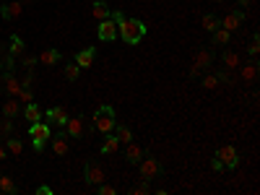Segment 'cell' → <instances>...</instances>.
<instances>
[{"mask_svg":"<svg viewBox=\"0 0 260 195\" xmlns=\"http://www.w3.org/2000/svg\"><path fill=\"white\" fill-rule=\"evenodd\" d=\"M146 154V151H143ZM141 180H154V177H162L164 175V167H162V162L156 159L154 154H146V156H141Z\"/></svg>","mask_w":260,"mask_h":195,"instance_id":"277c9868","label":"cell"},{"mask_svg":"<svg viewBox=\"0 0 260 195\" xmlns=\"http://www.w3.org/2000/svg\"><path fill=\"white\" fill-rule=\"evenodd\" d=\"M109 18H112V21H115V24L120 26L122 21H125V13H122V10H117V8H115V10H109Z\"/></svg>","mask_w":260,"mask_h":195,"instance_id":"ab89813d","label":"cell"},{"mask_svg":"<svg viewBox=\"0 0 260 195\" xmlns=\"http://www.w3.org/2000/svg\"><path fill=\"white\" fill-rule=\"evenodd\" d=\"M13 133H16L13 120H10V117H3V120H0V141H5L8 135H13Z\"/></svg>","mask_w":260,"mask_h":195,"instance_id":"4316f807","label":"cell"},{"mask_svg":"<svg viewBox=\"0 0 260 195\" xmlns=\"http://www.w3.org/2000/svg\"><path fill=\"white\" fill-rule=\"evenodd\" d=\"M37 195H52V188L50 185H39L37 188Z\"/></svg>","mask_w":260,"mask_h":195,"instance_id":"b9f144b4","label":"cell"},{"mask_svg":"<svg viewBox=\"0 0 260 195\" xmlns=\"http://www.w3.org/2000/svg\"><path fill=\"white\" fill-rule=\"evenodd\" d=\"M247 5H250V0H240V5H237V8H247Z\"/></svg>","mask_w":260,"mask_h":195,"instance_id":"f6af8a7d","label":"cell"},{"mask_svg":"<svg viewBox=\"0 0 260 195\" xmlns=\"http://www.w3.org/2000/svg\"><path fill=\"white\" fill-rule=\"evenodd\" d=\"M115 151H120V141L115 133H109L104 138V146H101V154H115Z\"/></svg>","mask_w":260,"mask_h":195,"instance_id":"484cf974","label":"cell"},{"mask_svg":"<svg viewBox=\"0 0 260 195\" xmlns=\"http://www.w3.org/2000/svg\"><path fill=\"white\" fill-rule=\"evenodd\" d=\"M151 193V185H149V180H141L138 185L133 188V195H149Z\"/></svg>","mask_w":260,"mask_h":195,"instance_id":"e575fe53","label":"cell"},{"mask_svg":"<svg viewBox=\"0 0 260 195\" xmlns=\"http://www.w3.org/2000/svg\"><path fill=\"white\" fill-rule=\"evenodd\" d=\"M42 117L47 125H52V128H63L68 122V112H65V107H50V109H44Z\"/></svg>","mask_w":260,"mask_h":195,"instance_id":"9c48e42d","label":"cell"},{"mask_svg":"<svg viewBox=\"0 0 260 195\" xmlns=\"http://www.w3.org/2000/svg\"><path fill=\"white\" fill-rule=\"evenodd\" d=\"M21 3H37V0H21Z\"/></svg>","mask_w":260,"mask_h":195,"instance_id":"bcb514c9","label":"cell"},{"mask_svg":"<svg viewBox=\"0 0 260 195\" xmlns=\"http://www.w3.org/2000/svg\"><path fill=\"white\" fill-rule=\"evenodd\" d=\"M94 57H96V47H86V50H81L76 55V63H78V68H91Z\"/></svg>","mask_w":260,"mask_h":195,"instance_id":"ac0fdd59","label":"cell"},{"mask_svg":"<svg viewBox=\"0 0 260 195\" xmlns=\"http://www.w3.org/2000/svg\"><path fill=\"white\" fill-rule=\"evenodd\" d=\"M117 125V114H115V107L112 104H101L96 112H94V128L101 133V135H109Z\"/></svg>","mask_w":260,"mask_h":195,"instance_id":"7a4b0ae2","label":"cell"},{"mask_svg":"<svg viewBox=\"0 0 260 195\" xmlns=\"http://www.w3.org/2000/svg\"><path fill=\"white\" fill-rule=\"evenodd\" d=\"M245 24V10L242 8H234L232 13H227L221 18V29H227V31H240Z\"/></svg>","mask_w":260,"mask_h":195,"instance_id":"52a82bcc","label":"cell"},{"mask_svg":"<svg viewBox=\"0 0 260 195\" xmlns=\"http://www.w3.org/2000/svg\"><path fill=\"white\" fill-rule=\"evenodd\" d=\"M0 55H3V44H0Z\"/></svg>","mask_w":260,"mask_h":195,"instance_id":"681fc988","label":"cell"},{"mask_svg":"<svg viewBox=\"0 0 260 195\" xmlns=\"http://www.w3.org/2000/svg\"><path fill=\"white\" fill-rule=\"evenodd\" d=\"M50 141H52V154H55V156H65V154H68V135H65V130L52 133Z\"/></svg>","mask_w":260,"mask_h":195,"instance_id":"4fadbf2b","label":"cell"},{"mask_svg":"<svg viewBox=\"0 0 260 195\" xmlns=\"http://www.w3.org/2000/svg\"><path fill=\"white\" fill-rule=\"evenodd\" d=\"M213 34V44H216V47H227L229 44V39H232V31H227V29H216V31H211Z\"/></svg>","mask_w":260,"mask_h":195,"instance_id":"d4e9b609","label":"cell"},{"mask_svg":"<svg viewBox=\"0 0 260 195\" xmlns=\"http://www.w3.org/2000/svg\"><path fill=\"white\" fill-rule=\"evenodd\" d=\"M21 13H24V3H21V0H10V3L3 5V13H0V18H5V21H16Z\"/></svg>","mask_w":260,"mask_h":195,"instance_id":"5bb4252c","label":"cell"},{"mask_svg":"<svg viewBox=\"0 0 260 195\" xmlns=\"http://www.w3.org/2000/svg\"><path fill=\"white\" fill-rule=\"evenodd\" d=\"M5 156H8V151H5V146H3V143H0V162H3V159H5Z\"/></svg>","mask_w":260,"mask_h":195,"instance_id":"ee69618b","label":"cell"},{"mask_svg":"<svg viewBox=\"0 0 260 195\" xmlns=\"http://www.w3.org/2000/svg\"><path fill=\"white\" fill-rule=\"evenodd\" d=\"M21 86H24V89H31L34 86V71H31V68H26L24 78H21Z\"/></svg>","mask_w":260,"mask_h":195,"instance_id":"74e56055","label":"cell"},{"mask_svg":"<svg viewBox=\"0 0 260 195\" xmlns=\"http://www.w3.org/2000/svg\"><path fill=\"white\" fill-rule=\"evenodd\" d=\"M24 52H26V44H24V39H21V37H16V34H13V37H10V42H8V55H10V57H21Z\"/></svg>","mask_w":260,"mask_h":195,"instance_id":"44dd1931","label":"cell"},{"mask_svg":"<svg viewBox=\"0 0 260 195\" xmlns=\"http://www.w3.org/2000/svg\"><path fill=\"white\" fill-rule=\"evenodd\" d=\"M99 195H115V188H112V185H101V182H99Z\"/></svg>","mask_w":260,"mask_h":195,"instance_id":"60d3db41","label":"cell"},{"mask_svg":"<svg viewBox=\"0 0 260 195\" xmlns=\"http://www.w3.org/2000/svg\"><path fill=\"white\" fill-rule=\"evenodd\" d=\"M84 180H86V185H99V182H104V169L96 162H86L84 164Z\"/></svg>","mask_w":260,"mask_h":195,"instance_id":"30bf717a","label":"cell"},{"mask_svg":"<svg viewBox=\"0 0 260 195\" xmlns=\"http://www.w3.org/2000/svg\"><path fill=\"white\" fill-rule=\"evenodd\" d=\"M63 71H65V78H68V81H78V76H81V71H78V63H68Z\"/></svg>","mask_w":260,"mask_h":195,"instance_id":"1f68e13d","label":"cell"},{"mask_svg":"<svg viewBox=\"0 0 260 195\" xmlns=\"http://www.w3.org/2000/svg\"><path fill=\"white\" fill-rule=\"evenodd\" d=\"M21 109H24V104H21V101L16 99V97H8L5 101H3V107H0V112H3V117H18L21 114Z\"/></svg>","mask_w":260,"mask_h":195,"instance_id":"9a60e30c","label":"cell"},{"mask_svg":"<svg viewBox=\"0 0 260 195\" xmlns=\"http://www.w3.org/2000/svg\"><path fill=\"white\" fill-rule=\"evenodd\" d=\"M16 99L21 101V104H29V101H34V91H31V89H21Z\"/></svg>","mask_w":260,"mask_h":195,"instance_id":"d590c367","label":"cell"},{"mask_svg":"<svg viewBox=\"0 0 260 195\" xmlns=\"http://www.w3.org/2000/svg\"><path fill=\"white\" fill-rule=\"evenodd\" d=\"M0 89H3L8 97H18V91L24 86H21V81L10 71H3V73H0Z\"/></svg>","mask_w":260,"mask_h":195,"instance_id":"ba28073f","label":"cell"},{"mask_svg":"<svg viewBox=\"0 0 260 195\" xmlns=\"http://www.w3.org/2000/svg\"><path fill=\"white\" fill-rule=\"evenodd\" d=\"M21 114H24V120H26V122H39V120H42V114H44V109L37 104V101H29V104H24Z\"/></svg>","mask_w":260,"mask_h":195,"instance_id":"2e32d148","label":"cell"},{"mask_svg":"<svg viewBox=\"0 0 260 195\" xmlns=\"http://www.w3.org/2000/svg\"><path fill=\"white\" fill-rule=\"evenodd\" d=\"M211 63H213V52L211 50H200L198 57H195V63H193V68H190V76H198L200 71H208Z\"/></svg>","mask_w":260,"mask_h":195,"instance_id":"8fae6325","label":"cell"},{"mask_svg":"<svg viewBox=\"0 0 260 195\" xmlns=\"http://www.w3.org/2000/svg\"><path fill=\"white\" fill-rule=\"evenodd\" d=\"M216 78H219V84H227V86H232L234 84V76H232V71H216Z\"/></svg>","mask_w":260,"mask_h":195,"instance_id":"836d02e7","label":"cell"},{"mask_svg":"<svg viewBox=\"0 0 260 195\" xmlns=\"http://www.w3.org/2000/svg\"><path fill=\"white\" fill-rule=\"evenodd\" d=\"M216 159L224 164V169H237L240 167V154H237L234 146H221L216 151Z\"/></svg>","mask_w":260,"mask_h":195,"instance_id":"5b68a950","label":"cell"},{"mask_svg":"<svg viewBox=\"0 0 260 195\" xmlns=\"http://www.w3.org/2000/svg\"><path fill=\"white\" fill-rule=\"evenodd\" d=\"M219 26H221V18L211 16V13H208V16H203V31H208V34H211V31H216Z\"/></svg>","mask_w":260,"mask_h":195,"instance_id":"f546056e","label":"cell"},{"mask_svg":"<svg viewBox=\"0 0 260 195\" xmlns=\"http://www.w3.org/2000/svg\"><path fill=\"white\" fill-rule=\"evenodd\" d=\"M213 3H224V0H213Z\"/></svg>","mask_w":260,"mask_h":195,"instance_id":"7dc6e473","label":"cell"},{"mask_svg":"<svg viewBox=\"0 0 260 195\" xmlns=\"http://www.w3.org/2000/svg\"><path fill=\"white\" fill-rule=\"evenodd\" d=\"M5 151L8 154H21V151H24V143H21L18 138H16V135H8V138H5Z\"/></svg>","mask_w":260,"mask_h":195,"instance_id":"83f0119b","label":"cell"},{"mask_svg":"<svg viewBox=\"0 0 260 195\" xmlns=\"http://www.w3.org/2000/svg\"><path fill=\"white\" fill-rule=\"evenodd\" d=\"M29 135H31V146H34V151H42L44 148V143L50 141V135H52V125H47V122H29Z\"/></svg>","mask_w":260,"mask_h":195,"instance_id":"3957f363","label":"cell"},{"mask_svg":"<svg viewBox=\"0 0 260 195\" xmlns=\"http://www.w3.org/2000/svg\"><path fill=\"white\" fill-rule=\"evenodd\" d=\"M13 68H16V57L5 55L3 60H0V71H13Z\"/></svg>","mask_w":260,"mask_h":195,"instance_id":"8d00e7d4","label":"cell"},{"mask_svg":"<svg viewBox=\"0 0 260 195\" xmlns=\"http://www.w3.org/2000/svg\"><path fill=\"white\" fill-rule=\"evenodd\" d=\"M99 39L101 42H115L117 39V24L112 18H104V21H99Z\"/></svg>","mask_w":260,"mask_h":195,"instance_id":"7c38bea8","label":"cell"},{"mask_svg":"<svg viewBox=\"0 0 260 195\" xmlns=\"http://www.w3.org/2000/svg\"><path fill=\"white\" fill-rule=\"evenodd\" d=\"M211 167H213V169H216V172H224V164L219 162V159H213V162H211Z\"/></svg>","mask_w":260,"mask_h":195,"instance_id":"7bdbcfd3","label":"cell"},{"mask_svg":"<svg viewBox=\"0 0 260 195\" xmlns=\"http://www.w3.org/2000/svg\"><path fill=\"white\" fill-rule=\"evenodd\" d=\"M37 60H39L42 65H58V63L63 60V52L55 50V47H50V50H42Z\"/></svg>","mask_w":260,"mask_h":195,"instance_id":"e0dca14e","label":"cell"},{"mask_svg":"<svg viewBox=\"0 0 260 195\" xmlns=\"http://www.w3.org/2000/svg\"><path fill=\"white\" fill-rule=\"evenodd\" d=\"M0 13H3V3H0Z\"/></svg>","mask_w":260,"mask_h":195,"instance_id":"c3c4849f","label":"cell"},{"mask_svg":"<svg viewBox=\"0 0 260 195\" xmlns=\"http://www.w3.org/2000/svg\"><path fill=\"white\" fill-rule=\"evenodd\" d=\"M109 5H107V0H94V8H91V13H94V18L96 21H104V18H109Z\"/></svg>","mask_w":260,"mask_h":195,"instance_id":"7402d4cb","label":"cell"},{"mask_svg":"<svg viewBox=\"0 0 260 195\" xmlns=\"http://www.w3.org/2000/svg\"><path fill=\"white\" fill-rule=\"evenodd\" d=\"M125 146H128V148H125V159H128L130 164H138V162H141V156H143V148H141L138 143H133V141L125 143Z\"/></svg>","mask_w":260,"mask_h":195,"instance_id":"603a6c76","label":"cell"},{"mask_svg":"<svg viewBox=\"0 0 260 195\" xmlns=\"http://www.w3.org/2000/svg\"><path fill=\"white\" fill-rule=\"evenodd\" d=\"M0 193H5V195H18V185L13 180H10L8 175H0Z\"/></svg>","mask_w":260,"mask_h":195,"instance_id":"cb8c5ba5","label":"cell"},{"mask_svg":"<svg viewBox=\"0 0 260 195\" xmlns=\"http://www.w3.org/2000/svg\"><path fill=\"white\" fill-rule=\"evenodd\" d=\"M21 65H24V71H26V68H34V65H37V57H34V55H21Z\"/></svg>","mask_w":260,"mask_h":195,"instance_id":"f35d334b","label":"cell"},{"mask_svg":"<svg viewBox=\"0 0 260 195\" xmlns=\"http://www.w3.org/2000/svg\"><path fill=\"white\" fill-rule=\"evenodd\" d=\"M146 24L143 21H138V18H128L125 16V21L117 26V34L122 37V42H128V44H138L143 37H146Z\"/></svg>","mask_w":260,"mask_h":195,"instance_id":"6da1fadb","label":"cell"},{"mask_svg":"<svg viewBox=\"0 0 260 195\" xmlns=\"http://www.w3.org/2000/svg\"><path fill=\"white\" fill-rule=\"evenodd\" d=\"M247 52H250V57H258V52H260V37H258V34H253V37H250Z\"/></svg>","mask_w":260,"mask_h":195,"instance_id":"d6a6232c","label":"cell"},{"mask_svg":"<svg viewBox=\"0 0 260 195\" xmlns=\"http://www.w3.org/2000/svg\"><path fill=\"white\" fill-rule=\"evenodd\" d=\"M221 63H224L227 71H237V68H240V55H237L234 50H224L221 52Z\"/></svg>","mask_w":260,"mask_h":195,"instance_id":"ffe728a7","label":"cell"},{"mask_svg":"<svg viewBox=\"0 0 260 195\" xmlns=\"http://www.w3.org/2000/svg\"><path fill=\"white\" fill-rule=\"evenodd\" d=\"M63 130L68 138H84L86 135V120L78 114V117H68V122L63 125Z\"/></svg>","mask_w":260,"mask_h":195,"instance_id":"8992f818","label":"cell"},{"mask_svg":"<svg viewBox=\"0 0 260 195\" xmlns=\"http://www.w3.org/2000/svg\"><path fill=\"white\" fill-rule=\"evenodd\" d=\"M242 76V81L245 84H255V78H258V63H255V57H253V63H247L245 68H237Z\"/></svg>","mask_w":260,"mask_h":195,"instance_id":"d6986e66","label":"cell"},{"mask_svg":"<svg viewBox=\"0 0 260 195\" xmlns=\"http://www.w3.org/2000/svg\"><path fill=\"white\" fill-rule=\"evenodd\" d=\"M200 86L206 89V91H213V89L219 86V78H216V73H208V76H203V78H200Z\"/></svg>","mask_w":260,"mask_h":195,"instance_id":"4dcf8cb0","label":"cell"},{"mask_svg":"<svg viewBox=\"0 0 260 195\" xmlns=\"http://www.w3.org/2000/svg\"><path fill=\"white\" fill-rule=\"evenodd\" d=\"M112 133L117 135L120 143H130V141H133V133H130L128 125H115V130H112Z\"/></svg>","mask_w":260,"mask_h":195,"instance_id":"f1b7e54d","label":"cell"}]
</instances>
